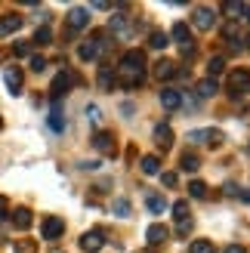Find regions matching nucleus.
<instances>
[{
  "label": "nucleus",
  "mask_w": 250,
  "mask_h": 253,
  "mask_svg": "<svg viewBox=\"0 0 250 253\" xmlns=\"http://www.w3.org/2000/svg\"><path fill=\"white\" fill-rule=\"evenodd\" d=\"M142 78H145V53H142V49H127V53L121 56V62H118L115 84L133 90V86L142 84Z\"/></svg>",
  "instance_id": "f257e3e1"
},
{
  "label": "nucleus",
  "mask_w": 250,
  "mask_h": 253,
  "mask_svg": "<svg viewBox=\"0 0 250 253\" xmlns=\"http://www.w3.org/2000/svg\"><path fill=\"white\" fill-rule=\"evenodd\" d=\"M226 90H229V96H232V99H244V96L250 93V71H244V68L232 71V74H229Z\"/></svg>",
  "instance_id": "f03ea898"
},
{
  "label": "nucleus",
  "mask_w": 250,
  "mask_h": 253,
  "mask_svg": "<svg viewBox=\"0 0 250 253\" xmlns=\"http://www.w3.org/2000/svg\"><path fill=\"white\" fill-rule=\"evenodd\" d=\"M74 84H78V74H74V71H68V68L59 71L56 78H53V86H49V93H53V102H59V99L65 96Z\"/></svg>",
  "instance_id": "7ed1b4c3"
},
{
  "label": "nucleus",
  "mask_w": 250,
  "mask_h": 253,
  "mask_svg": "<svg viewBox=\"0 0 250 253\" xmlns=\"http://www.w3.org/2000/svg\"><path fill=\"white\" fill-rule=\"evenodd\" d=\"M222 136L219 130H213V126H204V130H189V142L195 145H222Z\"/></svg>",
  "instance_id": "20e7f679"
},
{
  "label": "nucleus",
  "mask_w": 250,
  "mask_h": 253,
  "mask_svg": "<svg viewBox=\"0 0 250 253\" xmlns=\"http://www.w3.org/2000/svg\"><path fill=\"white\" fill-rule=\"evenodd\" d=\"M105 31H96L93 34V41H86V43H81V49H78V56L83 59V62H96L99 59V49H102V41H105Z\"/></svg>",
  "instance_id": "39448f33"
},
{
  "label": "nucleus",
  "mask_w": 250,
  "mask_h": 253,
  "mask_svg": "<svg viewBox=\"0 0 250 253\" xmlns=\"http://www.w3.org/2000/svg\"><path fill=\"white\" fill-rule=\"evenodd\" d=\"M3 84H6V90H9L12 96H19V93H22V84H25L22 68H19V65H6V68H3Z\"/></svg>",
  "instance_id": "423d86ee"
},
{
  "label": "nucleus",
  "mask_w": 250,
  "mask_h": 253,
  "mask_svg": "<svg viewBox=\"0 0 250 253\" xmlns=\"http://www.w3.org/2000/svg\"><path fill=\"white\" fill-rule=\"evenodd\" d=\"M102 247H105V235L99 232V229H90V232L81 235V250L83 253H99Z\"/></svg>",
  "instance_id": "0eeeda50"
},
{
  "label": "nucleus",
  "mask_w": 250,
  "mask_h": 253,
  "mask_svg": "<svg viewBox=\"0 0 250 253\" xmlns=\"http://www.w3.org/2000/svg\"><path fill=\"white\" fill-rule=\"evenodd\" d=\"M213 22H216V16H213V9H210V6H195L192 25H195L198 31H210V28H213Z\"/></svg>",
  "instance_id": "6e6552de"
},
{
  "label": "nucleus",
  "mask_w": 250,
  "mask_h": 253,
  "mask_svg": "<svg viewBox=\"0 0 250 253\" xmlns=\"http://www.w3.org/2000/svg\"><path fill=\"white\" fill-rule=\"evenodd\" d=\"M41 232L46 241H56V238H62V232H65V219L62 216H46L43 225H41Z\"/></svg>",
  "instance_id": "1a4fd4ad"
},
{
  "label": "nucleus",
  "mask_w": 250,
  "mask_h": 253,
  "mask_svg": "<svg viewBox=\"0 0 250 253\" xmlns=\"http://www.w3.org/2000/svg\"><path fill=\"white\" fill-rule=\"evenodd\" d=\"M167 238H170V229H167L164 222H152V225L145 229V241L152 244V247H161V244L167 241Z\"/></svg>",
  "instance_id": "9d476101"
},
{
  "label": "nucleus",
  "mask_w": 250,
  "mask_h": 253,
  "mask_svg": "<svg viewBox=\"0 0 250 253\" xmlns=\"http://www.w3.org/2000/svg\"><path fill=\"white\" fill-rule=\"evenodd\" d=\"M93 148H96V151H102V155H111V151H115V133H108V130H96V136H93Z\"/></svg>",
  "instance_id": "9b49d317"
},
{
  "label": "nucleus",
  "mask_w": 250,
  "mask_h": 253,
  "mask_svg": "<svg viewBox=\"0 0 250 253\" xmlns=\"http://www.w3.org/2000/svg\"><path fill=\"white\" fill-rule=\"evenodd\" d=\"M22 28V16L19 12H6V16H0V37H9Z\"/></svg>",
  "instance_id": "f8f14e48"
},
{
  "label": "nucleus",
  "mask_w": 250,
  "mask_h": 253,
  "mask_svg": "<svg viewBox=\"0 0 250 253\" xmlns=\"http://www.w3.org/2000/svg\"><path fill=\"white\" fill-rule=\"evenodd\" d=\"M86 22H90V12H86L83 6H74L68 12V31H83Z\"/></svg>",
  "instance_id": "ddd939ff"
},
{
  "label": "nucleus",
  "mask_w": 250,
  "mask_h": 253,
  "mask_svg": "<svg viewBox=\"0 0 250 253\" xmlns=\"http://www.w3.org/2000/svg\"><path fill=\"white\" fill-rule=\"evenodd\" d=\"M176 62H170V59H161V62H155V78L158 81H170V78H176Z\"/></svg>",
  "instance_id": "4468645a"
},
{
  "label": "nucleus",
  "mask_w": 250,
  "mask_h": 253,
  "mask_svg": "<svg viewBox=\"0 0 250 253\" xmlns=\"http://www.w3.org/2000/svg\"><path fill=\"white\" fill-rule=\"evenodd\" d=\"M152 136H155V145H158V148H164V151L173 145V130H170L167 124H158Z\"/></svg>",
  "instance_id": "2eb2a0df"
},
{
  "label": "nucleus",
  "mask_w": 250,
  "mask_h": 253,
  "mask_svg": "<svg viewBox=\"0 0 250 253\" xmlns=\"http://www.w3.org/2000/svg\"><path fill=\"white\" fill-rule=\"evenodd\" d=\"M170 37H173L179 46H192V34H189V25H185V22H176V25H173Z\"/></svg>",
  "instance_id": "dca6fc26"
},
{
  "label": "nucleus",
  "mask_w": 250,
  "mask_h": 253,
  "mask_svg": "<svg viewBox=\"0 0 250 253\" xmlns=\"http://www.w3.org/2000/svg\"><path fill=\"white\" fill-rule=\"evenodd\" d=\"M12 225H16L19 232H28L31 229V210L28 207H16V213H12Z\"/></svg>",
  "instance_id": "f3484780"
},
{
  "label": "nucleus",
  "mask_w": 250,
  "mask_h": 253,
  "mask_svg": "<svg viewBox=\"0 0 250 253\" xmlns=\"http://www.w3.org/2000/svg\"><path fill=\"white\" fill-rule=\"evenodd\" d=\"M161 105H164L167 111H176L182 105V93L179 90H164V93H161Z\"/></svg>",
  "instance_id": "a211bd4d"
},
{
  "label": "nucleus",
  "mask_w": 250,
  "mask_h": 253,
  "mask_svg": "<svg viewBox=\"0 0 250 253\" xmlns=\"http://www.w3.org/2000/svg\"><path fill=\"white\" fill-rule=\"evenodd\" d=\"M142 173L145 176H158L161 173V158L158 155H145L142 158Z\"/></svg>",
  "instance_id": "6ab92c4d"
},
{
  "label": "nucleus",
  "mask_w": 250,
  "mask_h": 253,
  "mask_svg": "<svg viewBox=\"0 0 250 253\" xmlns=\"http://www.w3.org/2000/svg\"><path fill=\"white\" fill-rule=\"evenodd\" d=\"M222 68H226V59H222V56H213V59L207 62V78H210V81H216L219 74H222Z\"/></svg>",
  "instance_id": "aec40b11"
},
{
  "label": "nucleus",
  "mask_w": 250,
  "mask_h": 253,
  "mask_svg": "<svg viewBox=\"0 0 250 253\" xmlns=\"http://www.w3.org/2000/svg\"><path fill=\"white\" fill-rule=\"evenodd\" d=\"M170 43V34H164V31H152V34H148V46H152V49H164Z\"/></svg>",
  "instance_id": "412c9836"
},
{
  "label": "nucleus",
  "mask_w": 250,
  "mask_h": 253,
  "mask_svg": "<svg viewBox=\"0 0 250 253\" xmlns=\"http://www.w3.org/2000/svg\"><path fill=\"white\" fill-rule=\"evenodd\" d=\"M179 170H185V173L201 170V161H198V155H182V158H179Z\"/></svg>",
  "instance_id": "4be33fe9"
},
{
  "label": "nucleus",
  "mask_w": 250,
  "mask_h": 253,
  "mask_svg": "<svg viewBox=\"0 0 250 253\" xmlns=\"http://www.w3.org/2000/svg\"><path fill=\"white\" fill-rule=\"evenodd\" d=\"M195 90H198V96H201V99H210V96H213V93L219 90V86H216V81H210V78H207V81H201V84H198Z\"/></svg>",
  "instance_id": "5701e85b"
},
{
  "label": "nucleus",
  "mask_w": 250,
  "mask_h": 253,
  "mask_svg": "<svg viewBox=\"0 0 250 253\" xmlns=\"http://www.w3.org/2000/svg\"><path fill=\"white\" fill-rule=\"evenodd\" d=\"M189 253H213V241H207V238H198V241L189 244Z\"/></svg>",
  "instance_id": "b1692460"
},
{
  "label": "nucleus",
  "mask_w": 250,
  "mask_h": 253,
  "mask_svg": "<svg viewBox=\"0 0 250 253\" xmlns=\"http://www.w3.org/2000/svg\"><path fill=\"white\" fill-rule=\"evenodd\" d=\"M111 31H118L121 37H130V25H127V16H115V19H111Z\"/></svg>",
  "instance_id": "393cba45"
},
{
  "label": "nucleus",
  "mask_w": 250,
  "mask_h": 253,
  "mask_svg": "<svg viewBox=\"0 0 250 253\" xmlns=\"http://www.w3.org/2000/svg\"><path fill=\"white\" fill-rule=\"evenodd\" d=\"M145 204H148V210H152V213H164V210H167V201L161 198V195H148Z\"/></svg>",
  "instance_id": "a878e982"
},
{
  "label": "nucleus",
  "mask_w": 250,
  "mask_h": 253,
  "mask_svg": "<svg viewBox=\"0 0 250 253\" xmlns=\"http://www.w3.org/2000/svg\"><path fill=\"white\" fill-rule=\"evenodd\" d=\"M111 210H115V216H130V201L127 198H115V204H111Z\"/></svg>",
  "instance_id": "bb28decb"
},
{
  "label": "nucleus",
  "mask_w": 250,
  "mask_h": 253,
  "mask_svg": "<svg viewBox=\"0 0 250 253\" xmlns=\"http://www.w3.org/2000/svg\"><path fill=\"white\" fill-rule=\"evenodd\" d=\"M99 84H102L105 90H108V86H115V71H111L108 65H102V68H99Z\"/></svg>",
  "instance_id": "cd10ccee"
},
{
  "label": "nucleus",
  "mask_w": 250,
  "mask_h": 253,
  "mask_svg": "<svg viewBox=\"0 0 250 253\" xmlns=\"http://www.w3.org/2000/svg\"><path fill=\"white\" fill-rule=\"evenodd\" d=\"M49 126H53L56 133H62V130H65V121H62V111H59V102H56V108H53V115H49Z\"/></svg>",
  "instance_id": "c85d7f7f"
},
{
  "label": "nucleus",
  "mask_w": 250,
  "mask_h": 253,
  "mask_svg": "<svg viewBox=\"0 0 250 253\" xmlns=\"http://www.w3.org/2000/svg\"><path fill=\"white\" fill-rule=\"evenodd\" d=\"M189 195H192V198H198V201H201V198H207V185H204L201 179L189 182Z\"/></svg>",
  "instance_id": "c756f323"
},
{
  "label": "nucleus",
  "mask_w": 250,
  "mask_h": 253,
  "mask_svg": "<svg viewBox=\"0 0 250 253\" xmlns=\"http://www.w3.org/2000/svg\"><path fill=\"white\" fill-rule=\"evenodd\" d=\"M49 41H53V31H49L46 25H43V28H37V31H34V43H41V46H43V43H49Z\"/></svg>",
  "instance_id": "7c9ffc66"
},
{
  "label": "nucleus",
  "mask_w": 250,
  "mask_h": 253,
  "mask_svg": "<svg viewBox=\"0 0 250 253\" xmlns=\"http://www.w3.org/2000/svg\"><path fill=\"white\" fill-rule=\"evenodd\" d=\"M173 213H176V219H189V201H176V204H173Z\"/></svg>",
  "instance_id": "2f4dec72"
},
{
  "label": "nucleus",
  "mask_w": 250,
  "mask_h": 253,
  "mask_svg": "<svg viewBox=\"0 0 250 253\" xmlns=\"http://www.w3.org/2000/svg\"><path fill=\"white\" fill-rule=\"evenodd\" d=\"M12 53H16V56H31V43L28 41H16V43H12Z\"/></svg>",
  "instance_id": "473e14b6"
},
{
  "label": "nucleus",
  "mask_w": 250,
  "mask_h": 253,
  "mask_svg": "<svg viewBox=\"0 0 250 253\" xmlns=\"http://www.w3.org/2000/svg\"><path fill=\"white\" fill-rule=\"evenodd\" d=\"M195 229V222L192 219H179V225H176V235L179 238H189V232Z\"/></svg>",
  "instance_id": "72a5a7b5"
},
{
  "label": "nucleus",
  "mask_w": 250,
  "mask_h": 253,
  "mask_svg": "<svg viewBox=\"0 0 250 253\" xmlns=\"http://www.w3.org/2000/svg\"><path fill=\"white\" fill-rule=\"evenodd\" d=\"M12 247H16V253H37L34 241H16V244H12Z\"/></svg>",
  "instance_id": "f704fd0d"
},
{
  "label": "nucleus",
  "mask_w": 250,
  "mask_h": 253,
  "mask_svg": "<svg viewBox=\"0 0 250 253\" xmlns=\"http://www.w3.org/2000/svg\"><path fill=\"white\" fill-rule=\"evenodd\" d=\"M46 68V59L43 56H31V71H43Z\"/></svg>",
  "instance_id": "c9c22d12"
},
{
  "label": "nucleus",
  "mask_w": 250,
  "mask_h": 253,
  "mask_svg": "<svg viewBox=\"0 0 250 253\" xmlns=\"http://www.w3.org/2000/svg\"><path fill=\"white\" fill-rule=\"evenodd\" d=\"M86 118H90V124L96 126L99 124V105H86Z\"/></svg>",
  "instance_id": "e433bc0d"
},
{
  "label": "nucleus",
  "mask_w": 250,
  "mask_h": 253,
  "mask_svg": "<svg viewBox=\"0 0 250 253\" xmlns=\"http://www.w3.org/2000/svg\"><path fill=\"white\" fill-rule=\"evenodd\" d=\"M161 179H164V185H167V188H173V185L179 182V176H176V173H161Z\"/></svg>",
  "instance_id": "4c0bfd02"
},
{
  "label": "nucleus",
  "mask_w": 250,
  "mask_h": 253,
  "mask_svg": "<svg viewBox=\"0 0 250 253\" xmlns=\"http://www.w3.org/2000/svg\"><path fill=\"white\" fill-rule=\"evenodd\" d=\"M226 195L235 198V195H241V192H238V185H235V182H226Z\"/></svg>",
  "instance_id": "58836bf2"
},
{
  "label": "nucleus",
  "mask_w": 250,
  "mask_h": 253,
  "mask_svg": "<svg viewBox=\"0 0 250 253\" xmlns=\"http://www.w3.org/2000/svg\"><path fill=\"white\" fill-rule=\"evenodd\" d=\"M226 253H247L241 244H232V247H226Z\"/></svg>",
  "instance_id": "ea45409f"
},
{
  "label": "nucleus",
  "mask_w": 250,
  "mask_h": 253,
  "mask_svg": "<svg viewBox=\"0 0 250 253\" xmlns=\"http://www.w3.org/2000/svg\"><path fill=\"white\" fill-rule=\"evenodd\" d=\"M241 12H244V16H247V22H250V3H244V9H241Z\"/></svg>",
  "instance_id": "a19ab883"
},
{
  "label": "nucleus",
  "mask_w": 250,
  "mask_h": 253,
  "mask_svg": "<svg viewBox=\"0 0 250 253\" xmlns=\"http://www.w3.org/2000/svg\"><path fill=\"white\" fill-rule=\"evenodd\" d=\"M241 198L247 201V204H250V188H247V192H241Z\"/></svg>",
  "instance_id": "79ce46f5"
},
{
  "label": "nucleus",
  "mask_w": 250,
  "mask_h": 253,
  "mask_svg": "<svg viewBox=\"0 0 250 253\" xmlns=\"http://www.w3.org/2000/svg\"><path fill=\"white\" fill-rule=\"evenodd\" d=\"M244 43H247V49H250V34H247V37H244Z\"/></svg>",
  "instance_id": "37998d69"
},
{
  "label": "nucleus",
  "mask_w": 250,
  "mask_h": 253,
  "mask_svg": "<svg viewBox=\"0 0 250 253\" xmlns=\"http://www.w3.org/2000/svg\"><path fill=\"white\" fill-rule=\"evenodd\" d=\"M0 130H3V118H0Z\"/></svg>",
  "instance_id": "c03bdc74"
},
{
  "label": "nucleus",
  "mask_w": 250,
  "mask_h": 253,
  "mask_svg": "<svg viewBox=\"0 0 250 253\" xmlns=\"http://www.w3.org/2000/svg\"><path fill=\"white\" fill-rule=\"evenodd\" d=\"M247 151H250V142H247Z\"/></svg>",
  "instance_id": "a18cd8bd"
}]
</instances>
